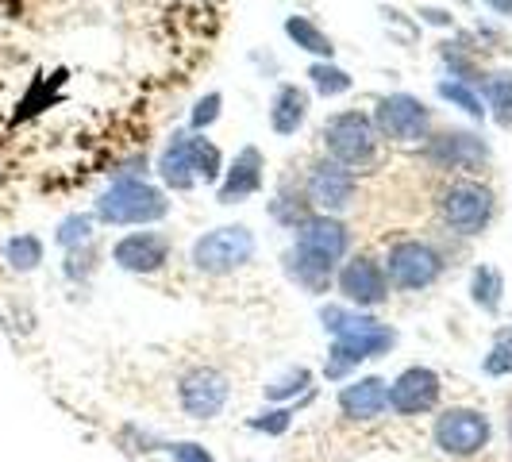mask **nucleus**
I'll return each instance as SVG.
<instances>
[{
	"mask_svg": "<svg viewBox=\"0 0 512 462\" xmlns=\"http://www.w3.org/2000/svg\"><path fill=\"white\" fill-rule=\"evenodd\" d=\"M501 289H505V282H501V274L493 270V266H482V270H474V301L482 308H493L501 305Z\"/></svg>",
	"mask_w": 512,
	"mask_h": 462,
	"instance_id": "obj_24",
	"label": "nucleus"
},
{
	"mask_svg": "<svg viewBox=\"0 0 512 462\" xmlns=\"http://www.w3.org/2000/svg\"><path fill=\"white\" fill-rule=\"evenodd\" d=\"M493 12H501V16H512V0H486Z\"/></svg>",
	"mask_w": 512,
	"mask_h": 462,
	"instance_id": "obj_33",
	"label": "nucleus"
},
{
	"mask_svg": "<svg viewBox=\"0 0 512 462\" xmlns=\"http://www.w3.org/2000/svg\"><path fill=\"white\" fill-rule=\"evenodd\" d=\"M486 89H489V108H493L497 124L512 128V74H493Z\"/></svg>",
	"mask_w": 512,
	"mask_h": 462,
	"instance_id": "obj_22",
	"label": "nucleus"
},
{
	"mask_svg": "<svg viewBox=\"0 0 512 462\" xmlns=\"http://www.w3.org/2000/svg\"><path fill=\"white\" fill-rule=\"evenodd\" d=\"M486 374L501 378V374H512V347L509 343H497L486 355Z\"/></svg>",
	"mask_w": 512,
	"mask_h": 462,
	"instance_id": "obj_28",
	"label": "nucleus"
},
{
	"mask_svg": "<svg viewBox=\"0 0 512 462\" xmlns=\"http://www.w3.org/2000/svg\"><path fill=\"white\" fill-rule=\"evenodd\" d=\"M158 174H162V181L170 189L185 193V189H193L197 178L216 181V174H220V151L212 143H205V139H185V135H178L162 151V158H158Z\"/></svg>",
	"mask_w": 512,
	"mask_h": 462,
	"instance_id": "obj_2",
	"label": "nucleus"
},
{
	"mask_svg": "<svg viewBox=\"0 0 512 462\" xmlns=\"http://www.w3.org/2000/svg\"><path fill=\"white\" fill-rule=\"evenodd\" d=\"M251 255H255V235L247 228H216L208 231L205 239H197V247H193V262L208 274L235 270V266L251 262Z\"/></svg>",
	"mask_w": 512,
	"mask_h": 462,
	"instance_id": "obj_5",
	"label": "nucleus"
},
{
	"mask_svg": "<svg viewBox=\"0 0 512 462\" xmlns=\"http://www.w3.org/2000/svg\"><path fill=\"white\" fill-rule=\"evenodd\" d=\"M486 143L466 135V131H447L432 143V158L436 162H447V166H459V170H470L478 162H486Z\"/></svg>",
	"mask_w": 512,
	"mask_h": 462,
	"instance_id": "obj_18",
	"label": "nucleus"
},
{
	"mask_svg": "<svg viewBox=\"0 0 512 462\" xmlns=\"http://www.w3.org/2000/svg\"><path fill=\"white\" fill-rule=\"evenodd\" d=\"M170 455H174V462H212V455L197 443H174Z\"/></svg>",
	"mask_w": 512,
	"mask_h": 462,
	"instance_id": "obj_31",
	"label": "nucleus"
},
{
	"mask_svg": "<svg viewBox=\"0 0 512 462\" xmlns=\"http://www.w3.org/2000/svg\"><path fill=\"white\" fill-rule=\"evenodd\" d=\"M166 239L154 235V231H139V235H128L116 243V262L124 270H135V274H151L166 262Z\"/></svg>",
	"mask_w": 512,
	"mask_h": 462,
	"instance_id": "obj_15",
	"label": "nucleus"
},
{
	"mask_svg": "<svg viewBox=\"0 0 512 462\" xmlns=\"http://www.w3.org/2000/svg\"><path fill=\"white\" fill-rule=\"evenodd\" d=\"M220 116V93H208L205 101L193 108V128H208Z\"/></svg>",
	"mask_w": 512,
	"mask_h": 462,
	"instance_id": "obj_30",
	"label": "nucleus"
},
{
	"mask_svg": "<svg viewBox=\"0 0 512 462\" xmlns=\"http://www.w3.org/2000/svg\"><path fill=\"white\" fill-rule=\"evenodd\" d=\"M262 189V154L255 147H247V151L235 158V166L228 170V181L220 185V201L224 205H235V201H243V197H251Z\"/></svg>",
	"mask_w": 512,
	"mask_h": 462,
	"instance_id": "obj_17",
	"label": "nucleus"
},
{
	"mask_svg": "<svg viewBox=\"0 0 512 462\" xmlns=\"http://www.w3.org/2000/svg\"><path fill=\"white\" fill-rule=\"evenodd\" d=\"M509 436H512V420H509Z\"/></svg>",
	"mask_w": 512,
	"mask_h": 462,
	"instance_id": "obj_35",
	"label": "nucleus"
},
{
	"mask_svg": "<svg viewBox=\"0 0 512 462\" xmlns=\"http://www.w3.org/2000/svg\"><path fill=\"white\" fill-rule=\"evenodd\" d=\"M489 439V420L474 409H451L439 416L436 443L447 455H474Z\"/></svg>",
	"mask_w": 512,
	"mask_h": 462,
	"instance_id": "obj_7",
	"label": "nucleus"
},
{
	"mask_svg": "<svg viewBox=\"0 0 512 462\" xmlns=\"http://www.w3.org/2000/svg\"><path fill=\"white\" fill-rule=\"evenodd\" d=\"M324 143L332 151V162L339 166H362L374 158V147H378V135H374V124L359 116V112H339L328 120L324 128Z\"/></svg>",
	"mask_w": 512,
	"mask_h": 462,
	"instance_id": "obj_4",
	"label": "nucleus"
},
{
	"mask_svg": "<svg viewBox=\"0 0 512 462\" xmlns=\"http://www.w3.org/2000/svg\"><path fill=\"white\" fill-rule=\"evenodd\" d=\"M85 239H89V220L85 216H70L62 224V231H58V243L62 247H74V243H85Z\"/></svg>",
	"mask_w": 512,
	"mask_h": 462,
	"instance_id": "obj_27",
	"label": "nucleus"
},
{
	"mask_svg": "<svg viewBox=\"0 0 512 462\" xmlns=\"http://www.w3.org/2000/svg\"><path fill=\"white\" fill-rule=\"evenodd\" d=\"M308 77H312V85H316L324 97H339V93L351 89V77L343 74L339 66H328V62H316V66L308 70Z\"/></svg>",
	"mask_w": 512,
	"mask_h": 462,
	"instance_id": "obj_25",
	"label": "nucleus"
},
{
	"mask_svg": "<svg viewBox=\"0 0 512 462\" xmlns=\"http://www.w3.org/2000/svg\"><path fill=\"white\" fill-rule=\"evenodd\" d=\"M285 262H289V274L305 285V289H312V293H320L324 285L332 282V262L308 255V251H301V247H297V251H289Z\"/></svg>",
	"mask_w": 512,
	"mask_h": 462,
	"instance_id": "obj_20",
	"label": "nucleus"
},
{
	"mask_svg": "<svg viewBox=\"0 0 512 462\" xmlns=\"http://www.w3.org/2000/svg\"><path fill=\"white\" fill-rule=\"evenodd\" d=\"M339 405L355 420H374L389 405V389H385L382 378H359V382H351L339 393Z\"/></svg>",
	"mask_w": 512,
	"mask_h": 462,
	"instance_id": "obj_16",
	"label": "nucleus"
},
{
	"mask_svg": "<svg viewBox=\"0 0 512 462\" xmlns=\"http://www.w3.org/2000/svg\"><path fill=\"white\" fill-rule=\"evenodd\" d=\"M285 35L297 43V47H305L308 54H324V58H332V39L320 31L316 24H308L305 16H293V20H285Z\"/></svg>",
	"mask_w": 512,
	"mask_h": 462,
	"instance_id": "obj_21",
	"label": "nucleus"
},
{
	"mask_svg": "<svg viewBox=\"0 0 512 462\" xmlns=\"http://www.w3.org/2000/svg\"><path fill=\"white\" fill-rule=\"evenodd\" d=\"M308 374L305 370H293V374H285L282 382L266 385V397H289V393H297V389H305Z\"/></svg>",
	"mask_w": 512,
	"mask_h": 462,
	"instance_id": "obj_29",
	"label": "nucleus"
},
{
	"mask_svg": "<svg viewBox=\"0 0 512 462\" xmlns=\"http://www.w3.org/2000/svg\"><path fill=\"white\" fill-rule=\"evenodd\" d=\"M439 212H443V220L455 231L478 235L489 224V216H493V197H489V189L474 185V181H455L439 197Z\"/></svg>",
	"mask_w": 512,
	"mask_h": 462,
	"instance_id": "obj_6",
	"label": "nucleus"
},
{
	"mask_svg": "<svg viewBox=\"0 0 512 462\" xmlns=\"http://www.w3.org/2000/svg\"><path fill=\"white\" fill-rule=\"evenodd\" d=\"M308 116V93L297 89V85H282L278 97H274V108H270V124L278 135H293V131L305 124Z\"/></svg>",
	"mask_w": 512,
	"mask_h": 462,
	"instance_id": "obj_19",
	"label": "nucleus"
},
{
	"mask_svg": "<svg viewBox=\"0 0 512 462\" xmlns=\"http://www.w3.org/2000/svg\"><path fill=\"white\" fill-rule=\"evenodd\" d=\"M439 97H443V101H451V104H459L462 112H470L474 120H482V116H486L482 101H478L466 85H459V81H439Z\"/></svg>",
	"mask_w": 512,
	"mask_h": 462,
	"instance_id": "obj_26",
	"label": "nucleus"
},
{
	"mask_svg": "<svg viewBox=\"0 0 512 462\" xmlns=\"http://www.w3.org/2000/svg\"><path fill=\"white\" fill-rule=\"evenodd\" d=\"M297 247L324 262H335L347 255V228L332 216H308L297 228Z\"/></svg>",
	"mask_w": 512,
	"mask_h": 462,
	"instance_id": "obj_13",
	"label": "nucleus"
},
{
	"mask_svg": "<svg viewBox=\"0 0 512 462\" xmlns=\"http://www.w3.org/2000/svg\"><path fill=\"white\" fill-rule=\"evenodd\" d=\"M324 324L335 335L328 378H339V374H347V366L382 355L385 347H393V339H397L393 328H385V324L370 320V316H351L343 308H324Z\"/></svg>",
	"mask_w": 512,
	"mask_h": 462,
	"instance_id": "obj_1",
	"label": "nucleus"
},
{
	"mask_svg": "<svg viewBox=\"0 0 512 462\" xmlns=\"http://www.w3.org/2000/svg\"><path fill=\"white\" fill-rule=\"evenodd\" d=\"M339 289L347 293V301H355V305H382L385 301V274L378 262H370V258H355V262H347V270L339 274Z\"/></svg>",
	"mask_w": 512,
	"mask_h": 462,
	"instance_id": "obj_14",
	"label": "nucleus"
},
{
	"mask_svg": "<svg viewBox=\"0 0 512 462\" xmlns=\"http://www.w3.org/2000/svg\"><path fill=\"white\" fill-rule=\"evenodd\" d=\"M308 197L324 212H339L355 197V174L339 162H316L312 174H308Z\"/></svg>",
	"mask_w": 512,
	"mask_h": 462,
	"instance_id": "obj_10",
	"label": "nucleus"
},
{
	"mask_svg": "<svg viewBox=\"0 0 512 462\" xmlns=\"http://www.w3.org/2000/svg\"><path fill=\"white\" fill-rule=\"evenodd\" d=\"M166 197L147 181H116L97 201V216L108 224H151L166 216Z\"/></svg>",
	"mask_w": 512,
	"mask_h": 462,
	"instance_id": "obj_3",
	"label": "nucleus"
},
{
	"mask_svg": "<svg viewBox=\"0 0 512 462\" xmlns=\"http://www.w3.org/2000/svg\"><path fill=\"white\" fill-rule=\"evenodd\" d=\"M374 124L382 135L389 139H420L424 131H428V108L409 97V93H393V97H385L378 104V112H374Z\"/></svg>",
	"mask_w": 512,
	"mask_h": 462,
	"instance_id": "obj_8",
	"label": "nucleus"
},
{
	"mask_svg": "<svg viewBox=\"0 0 512 462\" xmlns=\"http://www.w3.org/2000/svg\"><path fill=\"white\" fill-rule=\"evenodd\" d=\"M4 255H8V262H12L16 270H35V266L43 262V243H39L35 235H16V239H8Z\"/></svg>",
	"mask_w": 512,
	"mask_h": 462,
	"instance_id": "obj_23",
	"label": "nucleus"
},
{
	"mask_svg": "<svg viewBox=\"0 0 512 462\" xmlns=\"http://www.w3.org/2000/svg\"><path fill=\"white\" fill-rule=\"evenodd\" d=\"M224 401H228V382L216 370H193L181 382V405H185L189 416H197V420L216 416V412L224 409Z\"/></svg>",
	"mask_w": 512,
	"mask_h": 462,
	"instance_id": "obj_12",
	"label": "nucleus"
},
{
	"mask_svg": "<svg viewBox=\"0 0 512 462\" xmlns=\"http://www.w3.org/2000/svg\"><path fill=\"white\" fill-rule=\"evenodd\" d=\"M505 343H509V347H512V332H509V339H505Z\"/></svg>",
	"mask_w": 512,
	"mask_h": 462,
	"instance_id": "obj_34",
	"label": "nucleus"
},
{
	"mask_svg": "<svg viewBox=\"0 0 512 462\" xmlns=\"http://www.w3.org/2000/svg\"><path fill=\"white\" fill-rule=\"evenodd\" d=\"M258 432H270V436H282L285 428H289V412H266V416H258L255 420Z\"/></svg>",
	"mask_w": 512,
	"mask_h": 462,
	"instance_id": "obj_32",
	"label": "nucleus"
},
{
	"mask_svg": "<svg viewBox=\"0 0 512 462\" xmlns=\"http://www.w3.org/2000/svg\"><path fill=\"white\" fill-rule=\"evenodd\" d=\"M389 278L401 289H424L439 278V255L424 243H397L389 251Z\"/></svg>",
	"mask_w": 512,
	"mask_h": 462,
	"instance_id": "obj_9",
	"label": "nucleus"
},
{
	"mask_svg": "<svg viewBox=\"0 0 512 462\" xmlns=\"http://www.w3.org/2000/svg\"><path fill=\"white\" fill-rule=\"evenodd\" d=\"M439 401V378L424 366H412L405 370L393 389H389V405L405 416H416V412H428Z\"/></svg>",
	"mask_w": 512,
	"mask_h": 462,
	"instance_id": "obj_11",
	"label": "nucleus"
}]
</instances>
